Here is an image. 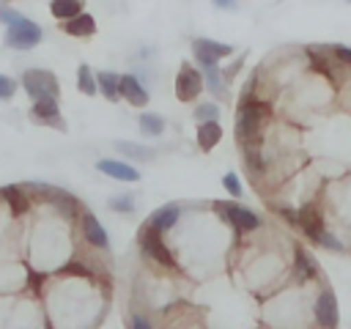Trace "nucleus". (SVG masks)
I'll list each match as a JSON object with an SVG mask.
<instances>
[{
    "mask_svg": "<svg viewBox=\"0 0 351 329\" xmlns=\"http://www.w3.org/2000/svg\"><path fill=\"white\" fill-rule=\"evenodd\" d=\"M296 58V170L313 178L296 211L315 214L351 255V66L329 44L299 47Z\"/></svg>",
    "mask_w": 351,
    "mask_h": 329,
    "instance_id": "1",
    "label": "nucleus"
},
{
    "mask_svg": "<svg viewBox=\"0 0 351 329\" xmlns=\"http://www.w3.org/2000/svg\"><path fill=\"white\" fill-rule=\"evenodd\" d=\"M211 208H214V214H217L230 230H236L239 236H247V233H255V230L263 228V219H261L252 208H247V206H241V203H236V200H214Z\"/></svg>",
    "mask_w": 351,
    "mask_h": 329,
    "instance_id": "2",
    "label": "nucleus"
},
{
    "mask_svg": "<svg viewBox=\"0 0 351 329\" xmlns=\"http://www.w3.org/2000/svg\"><path fill=\"white\" fill-rule=\"evenodd\" d=\"M137 247H140V255L145 258V263H156L159 269H165V271H173L178 263H176V255H173V249L165 244V239H162V233H156L148 222L137 230Z\"/></svg>",
    "mask_w": 351,
    "mask_h": 329,
    "instance_id": "3",
    "label": "nucleus"
},
{
    "mask_svg": "<svg viewBox=\"0 0 351 329\" xmlns=\"http://www.w3.org/2000/svg\"><path fill=\"white\" fill-rule=\"evenodd\" d=\"M22 88H25V93H27L33 101H36V99H44V96L58 99V90H60L58 77H55L52 71H47V69H27V71L22 74Z\"/></svg>",
    "mask_w": 351,
    "mask_h": 329,
    "instance_id": "4",
    "label": "nucleus"
},
{
    "mask_svg": "<svg viewBox=\"0 0 351 329\" xmlns=\"http://www.w3.org/2000/svg\"><path fill=\"white\" fill-rule=\"evenodd\" d=\"M313 318L318 329H337L340 324V310H337V296L329 285H324L313 302Z\"/></svg>",
    "mask_w": 351,
    "mask_h": 329,
    "instance_id": "5",
    "label": "nucleus"
},
{
    "mask_svg": "<svg viewBox=\"0 0 351 329\" xmlns=\"http://www.w3.org/2000/svg\"><path fill=\"white\" fill-rule=\"evenodd\" d=\"M38 41H41V27H38L36 22H30L27 16L19 19V22H14V25L5 30V47H11V49L27 52V49H33Z\"/></svg>",
    "mask_w": 351,
    "mask_h": 329,
    "instance_id": "6",
    "label": "nucleus"
},
{
    "mask_svg": "<svg viewBox=\"0 0 351 329\" xmlns=\"http://www.w3.org/2000/svg\"><path fill=\"white\" fill-rule=\"evenodd\" d=\"M203 74L192 66V63H181V69H178V77H176V99L178 101H195L197 99V93L203 90Z\"/></svg>",
    "mask_w": 351,
    "mask_h": 329,
    "instance_id": "7",
    "label": "nucleus"
},
{
    "mask_svg": "<svg viewBox=\"0 0 351 329\" xmlns=\"http://www.w3.org/2000/svg\"><path fill=\"white\" fill-rule=\"evenodd\" d=\"M192 55L206 69V66H217L219 58L233 55V47L230 44H222V41H211V38H195L192 41Z\"/></svg>",
    "mask_w": 351,
    "mask_h": 329,
    "instance_id": "8",
    "label": "nucleus"
},
{
    "mask_svg": "<svg viewBox=\"0 0 351 329\" xmlns=\"http://www.w3.org/2000/svg\"><path fill=\"white\" fill-rule=\"evenodd\" d=\"M30 118L41 126H55L58 132H66V121L60 118V107H58V99L52 96H44V99H36L33 107H30Z\"/></svg>",
    "mask_w": 351,
    "mask_h": 329,
    "instance_id": "9",
    "label": "nucleus"
},
{
    "mask_svg": "<svg viewBox=\"0 0 351 329\" xmlns=\"http://www.w3.org/2000/svg\"><path fill=\"white\" fill-rule=\"evenodd\" d=\"M80 233H82V241L88 247H93V249H104L107 241H110L107 230L101 228V222L90 211H82V217H80Z\"/></svg>",
    "mask_w": 351,
    "mask_h": 329,
    "instance_id": "10",
    "label": "nucleus"
},
{
    "mask_svg": "<svg viewBox=\"0 0 351 329\" xmlns=\"http://www.w3.org/2000/svg\"><path fill=\"white\" fill-rule=\"evenodd\" d=\"M96 170L104 173V175H110V178H115V181H126V184L140 181V173H137L132 164L118 162V159H99V162H96Z\"/></svg>",
    "mask_w": 351,
    "mask_h": 329,
    "instance_id": "11",
    "label": "nucleus"
},
{
    "mask_svg": "<svg viewBox=\"0 0 351 329\" xmlns=\"http://www.w3.org/2000/svg\"><path fill=\"white\" fill-rule=\"evenodd\" d=\"M178 219H181V206H178V203H165V206H159L145 222H148L156 233H165V230L176 228Z\"/></svg>",
    "mask_w": 351,
    "mask_h": 329,
    "instance_id": "12",
    "label": "nucleus"
},
{
    "mask_svg": "<svg viewBox=\"0 0 351 329\" xmlns=\"http://www.w3.org/2000/svg\"><path fill=\"white\" fill-rule=\"evenodd\" d=\"M58 27L66 33V36H74V38H88V36H93L96 33V19L90 16V14H77V16H71V19H66V22H58Z\"/></svg>",
    "mask_w": 351,
    "mask_h": 329,
    "instance_id": "13",
    "label": "nucleus"
},
{
    "mask_svg": "<svg viewBox=\"0 0 351 329\" xmlns=\"http://www.w3.org/2000/svg\"><path fill=\"white\" fill-rule=\"evenodd\" d=\"M121 99H126L132 107H145L148 104V90L143 88V82L134 74H123L121 77Z\"/></svg>",
    "mask_w": 351,
    "mask_h": 329,
    "instance_id": "14",
    "label": "nucleus"
},
{
    "mask_svg": "<svg viewBox=\"0 0 351 329\" xmlns=\"http://www.w3.org/2000/svg\"><path fill=\"white\" fill-rule=\"evenodd\" d=\"M96 90L107 101H118L121 99V74H115V71H99L96 74Z\"/></svg>",
    "mask_w": 351,
    "mask_h": 329,
    "instance_id": "15",
    "label": "nucleus"
},
{
    "mask_svg": "<svg viewBox=\"0 0 351 329\" xmlns=\"http://www.w3.org/2000/svg\"><path fill=\"white\" fill-rule=\"evenodd\" d=\"M195 137H197L200 151H211V148L222 140V126H219V121H203V123H197Z\"/></svg>",
    "mask_w": 351,
    "mask_h": 329,
    "instance_id": "16",
    "label": "nucleus"
},
{
    "mask_svg": "<svg viewBox=\"0 0 351 329\" xmlns=\"http://www.w3.org/2000/svg\"><path fill=\"white\" fill-rule=\"evenodd\" d=\"M0 197L11 206V214H14V217L25 214V208H27V189H25V186H19V184L3 186V189H0Z\"/></svg>",
    "mask_w": 351,
    "mask_h": 329,
    "instance_id": "17",
    "label": "nucleus"
},
{
    "mask_svg": "<svg viewBox=\"0 0 351 329\" xmlns=\"http://www.w3.org/2000/svg\"><path fill=\"white\" fill-rule=\"evenodd\" d=\"M203 71H206V74H203V82L208 85V90H211L217 99H228V80H225V74H222L217 66H206Z\"/></svg>",
    "mask_w": 351,
    "mask_h": 329,
    "instance_id": "18",
    "label": "nucleus"
},
{
    "mask_svg": "<svg viewBox=\"0 0 351 329\" xmlns=\"http://www.w3.org/2000/svg\"><path fill=\"white\" fill-rule=\"evenodd\" d=\"M49 14L58 22H66L77 14H82V0H49Z\"/></svg>",
    "mask_w": 351,
    "mask_h": 329,
    "instance_id": "19",
    "label": "nucleus"
},
{
    "mask_svg": "<svg viewBox=\"0 0 351 329\" xmlns=\"http://www.w3.org/2000/svg\"><path fill=\"white\" fill-rule=\"evenodd\" d=\"M115 151H121L123 156H129V159H134V162H151V159H154V151L145 148V145H140V143L118 140V143H115Z\"/></svg>",
    "mask_w": 351,
    "mask_h": 329,
    "instance_id": "20",
    "label": "nucleus"
},
{
    "mask_svg": "<svg viewBox=\"0 0 351 329\" xmlns=\"http://www.w3.org/2000/svg\"><path fill=\"white\" fill-rule=\"evenodd\" d=\"M137 123H140V132H143L145 137H159V134L165 132V118L156 115V112H143Z\"/></svg>",
    "mask_w": 351,
    "mask_h": 329,
    "instance_id": "21",
    "label": "nucleus"
},
{
    "mask_svg": "<svg viewBox=\"0 0 351 329\" xmlns=\"http://www.w3.org/2000/svg\"><path fill=\"white\" fill-rule=\"evenodd\" d=\"M77 88H80V93H85V96L99 93V90H96V74L90 71L88 63H80V66H77Z\"/></svg>",
    "mask_w": 351,
    "mask_h": 329,
    "instance_id": "22",
    "label": "nucleus"
},
{
    "mask_svg": "<svg viewBox=\"0 0 351 329\" xmlns=\"http://www.w3.org/2000/svg\"><path fill=\"white\" fill-rule=\"evenodd\" d=\"M107 206H110V211H115V214H132V211H134V200H132V195H126V192L110 197Z\"/></svg>",
    "mask_w": 351,
    "mask_h": 329,
    "instance_id": "23",
    "label": "nucleus"
},
{
    "mask_svg": "<svg viewBox=\"0 0 351 329\" xmlns=\"http://www.w3.org/2000/svg\"><path fill=\"white\" fill-rule=\"evenodd\" d=\"M126 326H129V329H156L154 321H151L145 313H140V310H132V313L126 315Z\"/></svg>",
    "mask_w": 351,
    "mask_h": 329,
    "instance_id": "24",
    "label": "nucleus"
},
{
    "mask_svg": "<svg viewBox=\"0 0 351 329\" xmlns=\"http://www.w3.org/2000/svg\"><path fill=\"white\" fill-rule=\"evenodd\" d=\"M217 118H219V107H217V104L206 101V104H197V107H195V121H197V123H203V121H217Z\"/></svg>",
    "mask_w": 351,
    "mask_h": 329,
    "instance_id": "25",
    "label": "nucleus"
},
{
    "mask_svg": "<svg viewBox=\"0 0 351 329\" xmlns=\"http://www.w3.org/2000/svg\"><path fill=\"white\" fill-rule=\"evenodd\" d=\"M222 186L228 189L230 197H241V181H239L236 173H225V175H222Z\"/></svg>",
    "mask_w": 351,
    "mask_h": 329,
    "instance_id": "26",
    "label": "nucleus"
},
{
    "mask_svg": "<svg viewBox=\"0 0 351 329\" xmlns=\"http://www.w3.org/2000/svg\"><path fill=\"white\" fill-rule=\"evenodd\" d=\"M16 93V80H11V77H5V74H0V101H5V99H11Z\"/></svg>",
    "mask_w": 351,
    "mask_h": 329,
    "instance_id": "27",
    "label": "nucleus"
},
{
    "mask_svg": "<svg viewBox=\"0 0 351 329\" xmlns=\"http://www.w3.org/2000/svg\"><path fill=\"white\" fill-rule=\"evenodd\" d=\"M19 19H25L19 11H14V8H8V5H0V22H3V25H8V27H11V25H14V22H19Z\"/></svg>",
    "mask_w": 351,
    "mask_h": 329,
    "instance_id": "28",
    "label": "nucleus"
},
{
    "mask_svg": "<svg viewBox=\"0 0 351 329\" xmlns=\"http://www.w3.org/2000/svg\"><path fill=\"white\" fill-rule=\"evenodd\" d=\"M329 49H332V55H335L337 60H343V63L351 66V47H348V44H329Z\"/></svg>",
    "mask_w": 351,
    "mask_h": 329,
    "instance_id": "29",
    "label": "nucleus"
},
{
    "mask_svg": "<svg viewBox=\"0 0 351 329\" xmlns=\"http://www.w3.org/2000/svg\"><path fill=\"white\" fill-rule=\"evenodd\" d=\"M219 8H236V0H214Z\"/></svg>",
    "mask_w": 351,
    "mask_h": 329,
    "instance_id": "30",
    "label": "nucleus"
},
{
    "mask_svg": "<svg viewBox=\"0 0 351 329\" xmlns=\"http://www.w3.org/2000/svg\"><path fill=\"white\" fill-rule=\"evenodd\" d=\"M3 3H5V0H0V5H3Z\"/></svg>",
    "mask_w": 351,
    "mask_h": 329,
    "instance_id": "31",
    "label": "nucleus"
},
{
    "mask_svg": "<svg viewBox=\"0 0 351 329\" xmlns=\"http://www.w3.org/2000/svg\"><path fill=\"white\" fill-rule=\"evenodd\" d=\"M348 3H351V0H348Z\"/></svg>",
    "mask_w": 351,
    "mask_h": 329,
    "instance_id": "32",
    "label": "nucleus"
}]
</instances>
